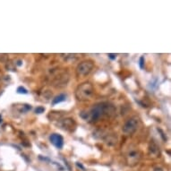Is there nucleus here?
Returning <instances> with one entry per match:
<instances>
[{"instance_id":"nucleus-8","label":"nucleus","mask_w":171,"mask_h":171,"mask_svg":"<svg viewBox=\"0 0 171 171\" xmlns=\"http://www.w3.org/2000/svg\"><path fill=\"white\" fill-rule=\"evenodd\" d=\"M49 140L51 143L56 146L58 149H61L64 145V138L62 135L57 134V133H52L49 137Z\"/></svg>"},{"instance_id":"nucleus-15","label":"nucleus","mask_w":171,"mask_h":171,"mask_svg":"<svg viewBox=\"0 0 171 171\" xmlns=\"http://www.w3.org/2000/svg\"><path fill=\"white\" fill-rule=\"evenodd\" d=\"M159 132L161 133V136L163 137V140H164V141H166V140H167V137H166V136H164V133H163V132H162V131H161L160 129H159Z\"/></svg>"},{"instance_id":"nucleus-14","label":"nucleus","mask_w":171,"mask_h":171,"mask_svg":"<svg viewBox=\"0 0 171 171\" xmlns=\"http://www.w3.org/2000/svg\"><path fill=\"white\" fill-rule=\"evenodd\" d=\"M143 66H144V57H140V67L142 69Z\"/></svg>"},{"instance_id":"nucleus-19","label":"nucleus","mask_w":171,"mask_h":171,"mask_svg":"<svg viewBox=\"0 0 171 171\" xmlns=\"http://www.w3.org/2000/svg\"><path fill=\"white\" fill-rule=\"evenodd\" d=\"M16 65H17L18 66L22 65V61H21V60H18V61H17V64H16Z\"/></svg>"},{"instance_id":"nucleus-18","label":"nucleus","mask_w":171,"mask_h":171,"mask_svg":"<svg viewBox=\"0 0 171 171\" xmlns=\"http://www.w3.org/2000/svg\"><path fill=\"white\" fill-rule=\"evenodd\" d=\"M154 171H163V169H160V168H156V169H154Z\"/></svg>"},{"instance_id":"nucleus-13","label":"nucleus","mask_w":171,"mask_h":171,"mask_svg":"<svg viewBox=\"0 0 171 171\" xmlns=\"http://www.w3.org/2000/svg\"><path fill=\"white\" fill-rule=\"evenodd\" d=\"M45 111V109L43 108V107H38L36 109H35V112L37 113V114H41V113H43Z\"/></svg>"},{"instance_id":"nucleus-11","label":"nucleus","mask_w":171,"mask_h":171,"mask_svg":"<svg viewBox=\"0 0 171 171\" xmlns=\"http://www.w3.org/2000/svg\"><path fill=\"white\" fill-rule=\"evenodd\" d=\"M31 109H32V106H31V105L24 104V105H22L21 111H22V113H24V112H27V111H29V110H31Z\"/></svg>"},{"instance_id":"nucleus-12","label":"nucleus","mask_w":171,"mask_h":171,"mask_svg":"<svg viewBox=\"0 0 171 171\" xmlns=\"http://www.w3.org/2000/svg\"><path fill=\"white\" fill-rule=\"evenodd\" d=\"M17 92L19 94H28V91L24 87H22V86L17 88Z\"/></svg>"},{"instance_id":"nucleus-4","label":"nucleus","mask_w":171,"mask_h":171,"mask_svg":"<svg viewBox=\"0 0 171 171\" xmlns=\"http://www.w3.org/2000/svg\"><path fill=\"white\" fill-rule=\"evenodd\" d=\"M138 126L139 119L137 117H131L123 126V132L126 134H132L137 130Z\"/></svg>"},{"instance_id":"nucleus-2","label":"nucleus","mask_w":171,"mask_h":171,"mask_svg":"<svg viewBox=\"0 0 171 171\" xmlns=\"http://www.w3.org/2000/svg\"><path fill=\"white\" fill-rule=\"evenodd\" d=\"M94 92L93 86L91 82H83L75 90V98L80 101H85L91 99Z\"/></svg>"},{"instance_id":"nucleus-20","label":"nucleus","mask_w":171,"mask_h":171,"mask_svg":"<svg viewBox=\"0 0 171 171\" xmlns=\"http://www.w3.org/2000/svg\"><path fill=\"white\" fill-rule=\"evenodd\" d=\"M3 79V74L1 73V71H0V82H1V80Z\"/></svg>"},{"instance_id":"nucleus-7","label":"nucleus","mask_w":171,"mask_h":171,"mask_svg":"<svg viewBox=\"0 0 171 171\" xmlns=\"http://www.w3.org/2000/svg\"><path fill=\"white\" fill-rule=\"evenodd\" d=\"M68 80H69V77L66 74H62V75H58L55 78L53 83L57 88H62V87L66 86Z\"/></svg>"},{"instance_id":"nucleus-1","label":"nucleus","mask_w":171,"mask_h":171,"mask_svg":"<svg viewBox=\"0 0 171 171\" xmlns=\"http://www.w3.org/2000/svg\"><path fill=\"white\" fill-rule=\"evenodd\" d=\"M116 111V109L113 105L109 103H100L94 106L91 111L88 113L89 116L88 119H90L92 122L97 121L100 116L106 115V116H112Z\"/></svg>"},{"instance_id":"nucleus-3","label":"nucleus","mask_w":171,"mask_h":171,"mask_svg":"<svg viewBox=\"0 0 171 171\" xmlns=\"http://www.w3.org/2000/svg\"><path fill=\"white\" fill-rule=\"evenodd\" d=\"M94 64L91 60L82 61L76 67V75L78 77H84L87 76L93 69Z\"/></svg>"},{"instance_id":"nucleus-16","label":"nucleus","mask_w":171,"mask_h":171,"mask_svg":"<svg viewBox=\"0 0 171 171\" xmlns=\"http://www.w3.org/2000/svg\"><path fill=\"white\" fill-rule=\"evenodd\" d=\"M109 57H110L111 59H116V55L115 54H109Z\"/></svg>"},{"instance_id":"nucleus-5","label":"nucleus","mask_w":171,"mask_h":171,"mask_svg":"<svg viewBox=\"0 0 171 171\" xmlns=\"http://www.w3.org/2000/svg\"><path fill=\"white\" fill-rule=\"evenodd\" d=\"M126 161H127L128 165L133 166L140 159V152L138 150H136V148H131L126 153Z\"/></svg>"},{"instance_id":"nucleus-10","label":"nucleus","mask_w":171,"mask_h":171,"mask_svg":"<svg viewBox=\"0 0 171 171\" xmlns=\"http://www.w3.org/2000/svg\"><path fill=\"white\" fill-rule=\"evenodd\" d=\"M66 99V95L65 94H59L57 96L55 99H53L52 100V105H57L58 103H61L63 101H65Z\"/></svg>"},{"instance_id":"nucleus-6","label":"nucleus","mask_w":171,"mask_h":171,"mask_svg":"<svg viewBox=\"0 0 171 171\" xmlns=\"http://www.w3.org/2000/svg\"><path fill=\"white\" fill-rule=\"evenodd\" d=\"M61 126L66 131L73 132L75 130L76 124L73 118H65L61 121Z\"/></svg>"},{"instance_id":"nucleus-9","label":"nucleus","mask_w":171,"mask_h":171,"mask_svg":"<svg viewBox=\"0 0 171 171\" xmlns=\"http://www.w3.org/2000/svg\"><path fill=\"white\" fill-rule=\"evenodd\" d=\"M149 155L152 158H157L159 156V148L154 141H151L149 144Z\"/></svg>"},{"instance_id":"nucleus-17","label":"nucleus","mask_w":171,"mask_h":171,"mask_svg":"<svg viewBox=\"0 0 171 171\" xmlns=\"http://www.w3.org/2000/svg\"><path fill=\"white\" fill-rule=\"evenodd\" d=\"M76 165H77V167H78V168H81L82 169H83V170H84V168L82 167V165H81V164H79V163H76Z\"/></svg>"}]
</instances>
